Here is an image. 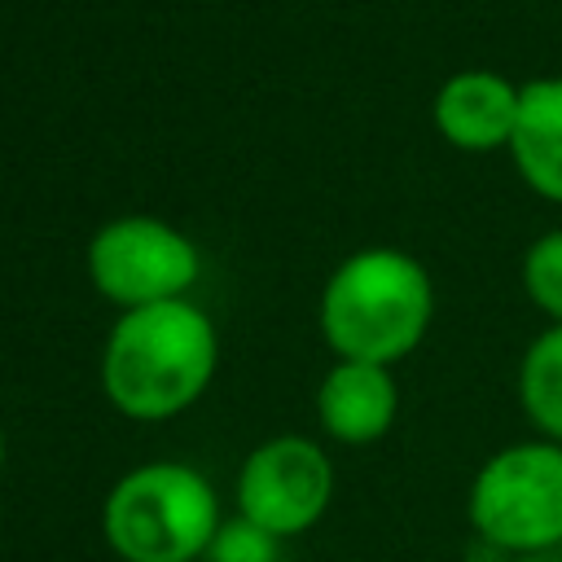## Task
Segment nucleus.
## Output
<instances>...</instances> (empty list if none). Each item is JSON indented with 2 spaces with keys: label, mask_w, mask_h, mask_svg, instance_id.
Instances as JSON below:
<instances>
[{
  "label": "nucleus",
  "mask_w": 562,
  "mask_h": 562,
  "mask_svg": "<svg viewBox=\"0 0 562 562\" xmlns=\"http://www.w3.org/2000/svg\"><path fill=\"white\" fill-rule=\"evenodd\" d=\"M400 413V386L386 364L369 360H338L316 386V417L321 430L338 443H373L391 430Z\"/></svg>",
  "instance_id": "0eeeda50"
},
{
  "label": "nucleus",
  "mask_w": 562,
  "mask_h": 562,
  "mask_svg": "<svg viewBox=\"0 0 562 562\" xmlns=\"http://www.w3.org/2000/svg\"><path fill=\"white\" fill-rule=\"evenodd\" d=\"M522 285L536 299V307H544L553 325H562V228L531 241L522 259Z\"/></svg>",
  "instance_id": "9b49d317"
},
{
  "label": "nucleus",
  "mask_w": 562,
  "mask_h": 562,
  "mask_svg": "<svg viewBox=\"0 0 562 562\" xmlns=\"http://www.w3.org/2000/svg\"><path fill=\"white\" fill-rule=\"evenodd\" d=\"M518 97L522 88L496 70H457L435 92V123L457 149H501L514 136Z\"/></svg>",
  "instance_id": "6e6552de"
},
{
  "label": "nucleus",
  "mask_w": 562,
  "mask_h": 562,
  "mask_svg": "<svg viewBox=\"0 0 562 562\" xmlns=\"http://www.w3.org/2000/svg\"><path fill=\"white\" fill-rule=\"evenodd\" d=\"M509 154L536 193L562 202V79L522 83Z\"/></svg>",
  "instance_id": "1a4fd4ad"
},
{
  "label": "nucleus",
  "mask_w": 562,
  "mask_h": 562,
  "mask_svg": "<svg viewBox=\"0 0 562 562\" xmlns=\"http://www.w3.org/2000/svg\"><path fill=\"white\" fill-rule=\"evenodd\" d=\"M198 268V246L154 215H119L88 241V277L123 312L189 299Z\"/></svg>",
  "instance_id": "39448f33"
},
{
  "label": "nucleus",
  "mask_w": 562,
  "mask_h": 562,
  "mask_svg": "<svg viewBox=\"0 0 562 562\" xmlns=\"http://www.w3.org/2000/svg\"><path fill=\"white\" fill-rule=\"evenodd\" d=\"M0 470H4V426H0Z\"/></svg>",
  "instance_id": "4468645a"
},
{
  "label": "nucleus",
  "mask_w": 562,
  "mask_h": 562,
  "mask_svg": "<svg viewBox=\"0 0 562 562\" xmlns=\"http://www.w3.org/2000/svg\"><path fill=\"white\" fill-rule=\"evenodd\" d=\"M518 400L531 426L562 443V325H549L540 338H531L518 364Z\"/></svg>",
  "instance_id": "9d476101"
},
{
  "label": "nucleus",
  "mask_w": 562,
  "mask_h": 562,
  "mask_svg": "<svg viewBox=\"0 0 562 562\" xmlns=\"http://www.w3.org/2000/svg\"><path fill=\"white\" fill-rule=\"evenodd\" d=\"M277 558H281V540L241 514L224 518L211 549H206V562H277Z\"/></svg>",
  "instance_id": "f8f14e48"
},
{
  "label": "nucleus",
  "mask_w": 562,
  "mask_h": 562,
  "mask_svg": "<svg viewBox=\"0 0 562 562\" xmlns=\"http://www.w3.org/2000/svg\"><path fill=\"white\" fill-rule=\"evenodd\" d=\"M470 527L509 558L562 544V443L527 439L492 452L470 483Z\"/></svg>",
  "instance_id": "20e7f679"
},
{
  "label": "nucleus",
  "mask_w": 562,
  "mask_h": 562,
  "mask_svg": "<svg viewBox=\"0 0 562 562\" xmlns=\"http://www.w3.org/2000/svg\"><path fill=\"white\" fill-rule=\"evenodd\" d=\"M211 479L184 461H145L119 474L101 505L105 544L123 562H198L220 531Z\"/></svg>",
  "instance_id": "7ed1b4c3"
},
{
  "label": "nucleus",
  "mask_w": 562,
  "mask_h": 562,
  "mask_svg": "<svg viewBox=\"0 0 562 562\" xmlns=\"http://www.w3.org/2000/svg\"><path fill=\"white\" fill-rule=\"evenodd\" d=\"M220 334L193 299L132 307L114 321L101 351L105 400L136 422L184 413L215 378Z\"/></svg>",
  "instance_id": "f257e3e1"
},
{
  "label": "nucleus",
  "mask_w": 562,
  "mask_h": 562,
  "mask_svg": "<svg viewBox=\"0 0 562 562\" xmlns=\"http://www.w3.org/2000/svg\"><path fill=\"white\" fill-rule=\"evenodd\" d=\"M509 562H562V558H553V553H540V558H509Z\"/></svg>",
  "instance_id": "ddd939ff"
},
{
  "label": "nucleus",
  "mask_w": 562,
  "mask_h": 562,
  "mask_svg": "<svg viewBox=\"0 0 562 562\" xmlns=\"http://www.w3.org/2000/svg\"><path fill=\"white\" fill-rule=\"evenodd\" d=\"M435 312L426 268L391 246H364L347 255L321 290V334L338 360L395 364L404 360Z\"/></svg>",
  "instance_id": "f03ea898"
},
{
  "label": "nucleus",
  "mask_w": 562,
  "mask_h": 562,
  "mask_svg": "<svg viewBox=\"0 0 562 562\" xmlns=\"http://www.w3.org/2000/svg\"><path fill=\"white\" fill-rule=\"evenodd\" d=\"M334 501V465L316 439L277 435L246 452L237 470V514L277 540L303 536Z\"/></svg>",
  "instance_id": "423d86ee"
}]
</instances>
